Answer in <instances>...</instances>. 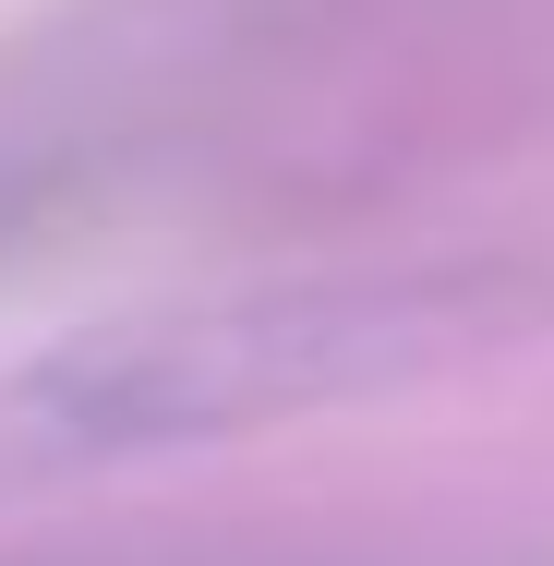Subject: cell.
Instances as JSON below:
<instances>
[{"instance_id":"obj_1","label":"cell","mask_w":554,"mask_h":566,"mask_svg":"<svg viewBox=\"0 0 554 566\" xmlns=\"http://www.w3.org/2000/svg\"><path fill=\"white\" fill-rule=\"evenodd\" d=\"M554 338L543 253H362L302 277H241L194 302L97 314L0 374V482H73L181 447H241Z\"/></svg>"},{"instance_id":"obj_2","label":"cell","mask_w":554,"mask_h":566,"mask_svg":"<svg viewBox=\"0 0 554 566\" xmlns=\"http://www.w3.org/2000/svg\"><path fill=\"white\" fill-rule=\"evenodd\" d=\"M12 566H386V555H12Z\"/></svg>"}]
</instances>
